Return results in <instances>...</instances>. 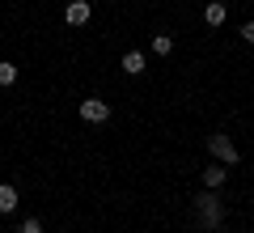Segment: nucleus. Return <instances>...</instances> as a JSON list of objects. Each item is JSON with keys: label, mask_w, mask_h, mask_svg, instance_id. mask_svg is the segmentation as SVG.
<instances>
[{"label": "nucleus", "mask_w": 254, "mask_h": 233, "mask_svg": "<svg viewBox=\"0 0 254 233\" xmlns=\"http://www.w3.org/2000/svg\"><path fill=\"white\" fill-rule=\"evenodd\" d=\"M93 17V9H89V0H68V9H64V21H68V26H85V21Z\"/></svg>", "instance_id": "4"}, {"label": "nucleus", "mask_w": 254, "mask_h": 233, "mask_svg": "<svg viewBox=\"0 0 254 233\" xmlns=\"http://www.w3.org/2000/svg\"><path fill=\"white\" fill-rule=\"evenodd\" d=\"M17 233H43V221H38V216H26V221H21V229Z\"/></svg>", "instance_id": "11"}, {"label": "nucleus", "mask_w": 254, "mask_h": 233, "mask_svg": "<svg viewBox=\"0 0 254 233\" xmlns=\"http://www.w3.org/2000/svg\"><path fill=\"white\" fill-rule=\"evenodd\" d=\"M123 72L127 77H140V72H144V51H127L123 55Z\"/></svg>", "instance_id": "8"}, {"label": "nucleus", "mask_w": 254, "mask_h": 233, "mask_svg": "<svg viewBox=\"0 0 254 233\" xmlns=\"http://www.w3.org/2000/svg\"><path fill=\"white\" fill-rule=\"evenodd\" d=\"M13 81H17V68L9 60H0V85H13Z\"/></svg>", "instance_id": "10"}, {"label": "nucleus", "mask_w": 254, "mask_h": 233, "mask_svg": "<svg viewBox=\"0 0 254 233\" xmlns=\"http://www.w3.org/2000/svg\"><path fill=\"white\" fill-rule=\"evenodd\" d=\"M242 38H246V43L254 47V21H246V26H242Z\"/></svg>", "instance_id": "12"}, {"label": "nucleus", "mask_w": 254, "mask_h": 233, "mask_svg": "<svg viewBox=\"0 0 254 233\" xmlns=\"http://www.w3.org/2000/svg\"><path fill=\"white\" fill-rule=\"evenodd\" d=\"M195 212H199V225H208V229H220V221H225V204H220V195L208 191V187L195 199Z\"/></svg>", "instance_id": "1"}, {"label": "nucleus", "mask_w": 254, "mask_h": 233, "mask_svg": "<svg viewBox=\"0 0 254 233\" xmlns=\"http://www.w3.org/2000/svg\"><path fill=\"white\" fill-rule=\"evenodd\" d=\"M208 153H212V157H216L220 165H237V161H242V153H237V144L229 140L225 132H216V136H208Z\"/></svg>", "instance_id": "2"}, {"label": "nucleus", "mask_w": 254, "mask_h": 233, "mask_svg": "<svg viewBox=\"0 0 254 233\" xmlns=\"http://www.w3.org/2000/svg\"><path fill=\"white\" fill-rule=\"evenodd\" d=\"M17 204H21V199H17V187L0 182V212H4V216H9V212H17Z\"/></svg>", "instance_id": "6"}, {"label": "nucleus", "mask_w": 254, "mask_h": 233, "mask_svg": "<svg viewBox=\"0 0 254 233\" xmlns=\"http://www.w3.org/2000/svg\"><path fill=\"white\" fill-rule=\"evenodd\" d=\"M225 17H229L225 0H208V4H203V21H208L212 30H216V26H225Z\"/></svg>", "instance_id": "5"}, {"label": "nucleus", "mask_w": 254, "mask_h": 233, "mask_svg": "<svg viewBox=\"0 0 254 233\" xmlns=\"http://www.w3.org/2000/svg\"><path fill=\"white\" fill-rule=\"evenodd\" d=\"M76 115H81L85 123H110V102H102V98H85L81 106H76Z\"/></svg>", "instance_id": "3"}, {"label": "nucleus", "mask_w": 254, "mask_h": 233, "mask_svg": "<svg viewBox=\"0 0 254 233\" xmlns=\"http://www.w3.org/2000/svg\"><path fill=\"white\" fill-rule=\"evenodd\" d=\"M153 51H157V55H170V51H174V38H170V34H153Z\"/></svg>", "instance_id": "9"}, {"label": "nucleus", "mask_w": 254, "mask_h": 233, "mask_svg": "<svg viewBox=\"0 0 254 233\" xmlns=\"http://www.w3.org/2000/svg\"><path fill=\"white\" fill-rule=\"evenodd\" d=\"M225 178H229V170H220V165H208V170H203V187L208 191H220Z\"/></svg>", "instance_id": "7"}]
</instances>
